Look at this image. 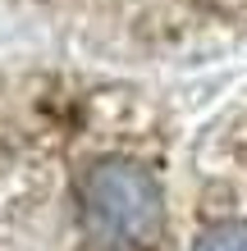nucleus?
<instances>
[{
    "mask_svg": "<svg viewBox=\"0 0 247 251\" xmlns=\"http://www.w3.org/2000/svg\"><path fill=\"white\" fill-rule=\"evenodd\" d=\"M197 251H247V219H224L197 238Z\"/></svg>",
    "mask_w": 247,
    "mask_h": 251,
    "instance_id": "nucleus-2",
    "label": "nucleus"
},
{
    "mask_svg": "<svg viewBox=\"0 0 247 251\" xmlns=\"http://www.w3.org/2000/svg\"><path fill=\"white\" fill-rule=\"evenodd\" d=\"M82 224L106 251H151L165 228L161 183L128 160L96 165L82 178Z\"/></svg>",
    "mask_w": 247,
    "mask_h": 251,
    "instance_id": "nucleus-1",
    "label": "nucleus"
}]
</instances>
